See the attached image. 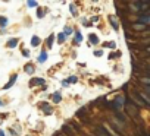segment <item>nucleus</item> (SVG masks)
Here are the masks:
<instances>
[{
  "label": "nucleus",
  "instance_id": "f257e3e1",
  "mask_svg": "<svg viewBox=\"0 0 150 136\" xmlns=\"http://www.w3.org/2000/svg\"><path fill=\"white\" fill-rule=\"evenodd\" d=\"M124 103H125V98L121 95V97H116L113 103H109V107H111V108H113V110H122Z\"/></svg>",
  "mask_w": 150,
  "mask_h": 136
},
{
  "label": "nucleus",
  "instance_id": "f03ea898",
  "mask_svg": "<svg viewBox=\"0 0 150 136\" xmlns=\"http://www.w3.org/2000/svg\"><path fill=\"white\" fill-rule=\"evenodd\" d=\"M109 122L116 127V130H118L116 133H118V135H122V133H124V123H122L121 120H118L115 116H112V117H109Z\"/></svg>",
  "mask_w": 150,
  "mask_h": 136
},
{
  "label": "nucleus",
  "instance_id": "7ed1b4c3",
  "mask_svg": "<svg viewBox=\"0 0 150 136\" xmlns=\"http://www.w3.org/2000/svg\"><path fill=\"white\" fill-rule=\"evenodd\" d=\"M130 101H131L135 107H147V104H146L140 97H137L134 92H131V94H130Z\"/></svg>",
  "mask_w": 150,
  "mask_h": 136
},
{
  "label": "nucleus",
  "instance_id": "20e7f679",
  "mask_svg": "<svg viewBox=\"0 0 150 136\" xmlns=\"http://www.w3.org/2000/svg\"><path fill=\"white\" fill-rule=\"evenodd\" d=\"M126 111L130 113V116H133V117H137V116H138V108H137L131 101H128V104H126Z\"/></svg>",
  "mask_w": 150,
  "mask_h": 136
},
{
  "label": "nucleus",
  "instance_id": "39448f33",
  "mask_svg": "<svg viewBox=\"0 0 150 136\" xmlns=\"http://www.w3.org/2000/svg\"><path fill=\"white\" fill-rule=\"evenodd\" d=\"M94 132H96L97 136H111L108 132H106L103 127H100V126H96V127H94Z\"/></svg>",
  "mask_w": 150,
  "mask_h": 136
},
{
  "label": "nucleus",
  "instance_id": "423d86ee",
  "mask_svg": "<svg viewBox=\"0 0 150 136\" xmlns=\"http://www.w3.org/2000/svg\"><path fill=\"white\" fill-rule=\"evenodd\" d=\"M62 130H63V135H65V136H75V132H72L69 124H65Z\"/></svg>",
  "mask_w": 150,
  "mask_h": 136
},
{
  "label": "nucleus",
  "instance_id": "0eeeda50",
  "mask_svg": "<svg viewBox=\"0 0 150 136\" xmlns=\"http://www.w3.org/2000/svg\"><path fill=\"white\" fill-rule=\"evenodd\" d=\"M140 21L143 22V25H147V24H150V16L147 13H144V15L140 16Z\"/></svg>",
  "mask_w": 150,
  "mask_h": 136
},
{
  "label": "nucleus",
  "instance_id": "6e6552de",
  "mask_svg": "<svg viewBox=\"0 0 150 136\" xmlns=\"http://www.w3.org/2000/svg\"><path fill=\"white\" fill-rule=\"evenodd\" d=\"M30 85L32 86V85H44V79H41V78H35V79H32L31 82H30Z\"/></svg>",
  "mask_w": 150,
  "mask_h": 136
},
{
  "label": "nucleus",
  "instance_id": "1a4fd4ad",
  "mask_svg": "<svg viewBox=\"0 0 150 136\" xmlns=\"http://www.w3.org/2000/svg\"><path fill=\"white\" fill-rule=\"evenodd\" d=\"M25 72H27V73H32V72H34V66H32V64H27V66H25Z\"/></svg>",
  "mask_w": 150,
  "mask_h": 136
},
{
  "label": "nucleus",
  "instance_id": "9d476101",
  "mask_svg": "<svg viewBox=\"0 0 150 136\" xmlns=\"http://www.w3.org/2000/svg\"><path fill=\"white\" fill-rule=\"evenodd\" d=\"M15 79H16V75H13V76H12V79H10V82H9L8 85H5V89H8V88H10V86L13 85V82H15Z\"/></svg>",
  "mask_w": 150,
  "mask_h": 136
},
{
  "label": "nucleus",
  "instance_id": "9b49d317",
  "mask_svg": "<svg viewBox=\"0 0 150 136\" xmlns=\"http://www.w3.org/2000/svg\"><path fill=\"white\" fill-rule=\"evenodd\" d=\"M16 44H18V40H16V38H13V40H10V41H9V44H8V45H9L10 49H13Z\"/></svg>",
  "mask_w": 150,
  "mask_h": 136
},
{
  "label": "nucleus",
  "instance_id": "f8f14e48",
  "mask_svg": "<svg viewBox=\"0 0 150 136\" xmlns=\"http://www.w3.org/2000/svg\"><path fill=\"white\" fill-rule=\"evenodd\" d=\"M46 59H47V53H46V51H43V53L40 54V59H38V62H44Z\"/></svg>",
  "mask_w": 150,
  "mask_h": 136
},
{
  "label": "nucleus",
  "instance_id": "ddd939ff",
  "mask_svg": "<svg viewBox=\"0 0 150 136\" xmlns=\"http://www.w3.org/2000/svg\"><path fill=\"white\" fill-rule=\"evenodd\" d=\"M140 81H141L144 85H149V83H150V79H149L147 76H141V78H140Z\"/></svg>",
  "mask_w": 150,
  "mask_h": 136
},
{
  "label": "nucleus",
  "instance_id": "4468645a",
  "mask_svg": "<svg viewBox=\"0 0 150 136\" xmlns=\"http://www.w3.org/2000/svg\"><path fill=\"white\" fill-rule=\"evenodd\" d=\"M43 110H44L46 114H50V113H52V107H49V105H46V104H44V107H43Z\"/></svg>",
  "mask_w": 150,
  "mask_h": 136
},
{
  "label": "nucleus",
  "instance_id": "2eb2a0df",
  "mask_svg": "<svg viewBox=\"0 0 150 136\" xmlns=\"http://www.w3.org/2000/svg\"><path fill=\"white\" fill-rule=\"evenodd\" d=\"M134 29H146V25H140V24H134L133 25Z\"/></svg>",
  "mask_w": 150,
  "mask_h": 136
},
{
  "label": "nucleus",
  "instance_id": "dca6fc26",
  "mask_svg": "<svg viewBox=\"0 0 150 136\" xmlns=\"http://www.w3.org/2000/svg\"><path fill=\"white\" fill-rule=\"evenodd\" d=\"M90 41H91L93 44H97V42H99V38H97L96 35H93V34H91V35H90Z\"/></svg>",
  "mask_w": 150,
  "mask_h": 136
},
{
  "label": "nucleus",
  "instance_id": "f3484780",
  "mask_svg": "<svg viewBox=\"0 0 150 136\" xmlns=\"http://www.w3.org/2000/svg\"><path fill=\"white\" fill-rule=\"evenodd\" d=\"M60 100H62V97H60V94H59V92L53 95V101H55V103H59Z\"/></svg>",
  "mask_w": 150,
  "mask_h": 136
},
{
  "label": "nucleus",
  "instance_id": "a211bd4d",
  "mask_svg": "<svg viewBox=\"0 0 150 136\" xmlns=\"http://www.w3.org/2000/svg\"><path fill=\"white\" fill-rule=\"evenodd\" d=\"M8 24V19L6 18H0V27H6Z\"/></svg>",
  "mask_w": 150,
  "mask_h": 136
},
{
  "label": "nucleus",
  "instance_id": "6ab92c4d",
  "mask_svg": "<svg viewBox=\"0 0 150 136\" xmlns=\"http://www.w3.org/2000/svg\"><path fill=\"white\" fill-rule=\"evenodd\" d=\"M109 19H111V21H112V25H113V27H115V29H118V24H116V21H115V18H113V16H111V18H109Z\"/></svg>",
  "mask_w": 150,
  "mask_h": 136
},
{
  "label": "nucleus",
  "instance_id": "aec40b11",
  "mask_svg": "<svg viewBox=\"0 0 150 136\" xmlns=\"http://www.w3.org/2000/svg\"><path fill=\"white\" fill-rule=\"evenodd\" d=\"M71 34H72V28L66 27V28H65V35H71Z\"/></svg>",
  "mask_w": 150,
  "mask_h": 136
},
{
  "label": "nucleus",
  "instance_id": "412c9836",
  "mask_svg": "<svg viewBox=\"0 0 150 136\" xmlns=\"http://www.w3.org/2000/svg\"><path fill=\"white\" fill-rule=\"evenodd\" d=\"M31 42H32V44H34V45H38V44H40V40H38V38H37V37H34V38H32V40H31Z\"/></svg>",
  "mask_w": 150,
  "mask_h": 136
},
{
  "label": "nucleus",
  "instance_id": "4be33fe9",
  "mask_svg": "<svg viewBox=\"0 0 150 136\" xmlns=\"http://www.w3.org/2000/svg\"><path fill=\"white\" fill-rule=\"evenodd\" d=\"M71 124H72V126H74V129H75V130H81V126H79V124H78V123H75V122H72V123H71Z\"/></svg>",
  "mask_w": 150,
  "mask_h": 136
},
{
  "label": "nucleus",
  "instance_id": "5701e85b",
  "mask_svg": "<svg viewBox=\"0 0 150 136\" xmlns=\"http://www.w3.org/2000/svg\"><path fill=\"white\" fill-rule=\"evenodd\" d=\"M104 45H106V47H111V49H113L116 44H115V42H108V44H104Z\"/></svg>",
  "mask_w": 150,
  "mask_h": 136
},
{
  "label": "nucleus",
  "instance_id": "b1692460",
  "mask_svg": "<svg viewBox=\"0 0 150 136\" xmlns=\"http://www.w3.org/2000/svg\"><path fill=\"white\" fill-rule=\"evenodd\" d=\"M43 15H44V12H43V9H40L38 13H37V16H38V18H43Z\"/></svg>",
  "mask_w": 150,
  "mask_h": 136
},
{
  "label": "nucleus",
  "instance_id": "393cba45",
  "mask_svg": "<svg viewBox=\"0 0 150 136\" xmlns=\"http://www.w3.org/2000/svg\"><path fill=\"white\" fill-rule=\"evenodd\" d=\"M63 40H65V35L60 34V35H59V42H63Z\"/></svg>",
  "mask_w": 150,
  "mask_h": 136
},
{
  "label": "nucleus",
  "instance_id": "a878e982",
  "mask_svg": "<svg viewBox=\"0 0 150 136\" xmlns=\"http://www.w3.org/2000/svg\"><path fill=\"white\" fill-rule=\"evenodd\" d=\"M81 40H82V35L79 32H77V41H81Z\"/></svg>",
  "mask_w": 150,
  "mask_h": 136
},
{
  "label": "nucleus",
  "instance_id": "bb28decb",
  "mask_svg": "<svg viewBox=\"0 0 150 136\" xmlns=\"http://www.w3.org/2000/svg\"><path fill=\"white\" fill-rule=\"evenodd\" d=\"M52 41H53V35H50V37H49V40H47V44L50 45V44H52Z\"/></svg>",
  "mask_w": 150,
  "mask_h": 136
},
{
  "label": "nucleus",
  "instance_id": "cd10ccee",
  "mask_svg": "<svg viewBox=\"0 0 150 136\" xmlns=\"http://www.w3.org/2000/svg\"><path fill=\"white\" fill-rule=\"evenodd\" d=\"M69 82H72V83H74V82H77V78H75V76H72V78H69Z\"/></svg>",
  "mask_w": 150,
  "mask_h": 136
},
{
  "label": "nucleus",
  "instance_id": "c85d7f7f",
  "mask_svg": "<svg viewBox=\"0 0 150 136\" xmlns=\"http://www.w3.org/2000/svg\"><path fill=\"white\" fill-rule=\"evenodd\" d=\"M28 6H37L35 2H28Z\"/></svg>",
  "mask_w": 150,
  "mask_h": 136
},
{
  "label": "nucleus",
  "instance_id": "c756f323",
  "mask_svg": "<svg viewBox=\"0 0 150 136\" xmlns=\"http://www.w3.org/2000/svg\"><path fill=\"white\" fill-rule=\"evenodd\" d=\"M55 136H65V135H63V133H56Z\"/></svg>",
  "mask_w": 150,
  "mask_h": 136
},
{
  "label": "nucleus",
  "instance_id": "7c9ffc66",
  "mask_svg": "<svg viewBox=\"0 0 150 136\" xmlns=\"http://www.w3.org/2000/svg\"><path fill=\"white\" fill-rule=\"evenodd\" d=\"M0 136H5V133H3L2 130H0Z\"/></svg>",
  "mask_w": 150,
  "mask_h": 136
},
{
  "label": "nucleus",
  "instance_id": "2f4dec72",
  "mask_svg": "<svg viewBox=\"0 0 150 136\" xmlns=\"http://www.w3.org/2000/svg\"><path fill=\"white\" fill-rule=\"evenodd\" d=\"M3 105V103H2V100H0V107H2Z\"/></svg>",
  "mask_w": 150,
  "mask_h": 136
}]
</instances>
